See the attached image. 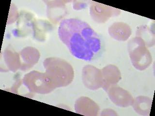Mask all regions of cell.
<instances>
[{
    "mask_svg": "<svg viewBox=\"0 0 155 116\" xmlns=\"http://www.w3.org/2000/svg\"><path fill=\"white\" fill-rule=\"evenodd\" d=\"M128 52L133 66L142 71L149 67L152 63V56L144 41L137 36L128 44Z\"/></svg>",
    "mask_w": 155,
    "mask_h": 116,
    "instance_id": "cell-2",
    "label": "cell"
},
{
    "mask_svg": "<svg viewBox=\"0 0 155 116\" xmlns=\"http://www.w3.org/2000/svg\"><path fill=\"white\" fill-rule=\"evenodd\" d=\"M116 31L114 34L115 39L119 41H126L131 34L130 27L125 23L118 22L115 24Z\"/></svg>",
    "mask_w": 155,
    "mask_h": 116,
    "instance_id": "cell-5",
    "label": "cell"
},
{
    "mask_svg": "<svg viewBox=\"0 0 155 116\" xmlns=\"http://www.w3.org/2000/svg\"><path fill=\"white\" fill-rule=\"evenodd\" d=\"M58 33L61 41L77 59L91 61L101 51V38L88 23L81 19H64Z\"/></svg>",
    "mask_w": 155,
    "mask_h": 116,
    "instance_id": "cell-1",
    "label": "cell"
},
{
    "mask_svg": "<svg viewBox=\"0 0 155 116\" xmlns=\"http://www.w3.org/2000/svg\"><path fill=\"white\" fill-rule=\"evenodd\" d=\"M117 90L118 92L117 94V97L114 101L117 105L123 108L132 105L134 99L127 91L121 88H117Z\"/></svg>",
    "mask_w": 155,
    "mask_h": 116,
    "instance_id": "cell-4",
    "label": "cell"
},
{
    "mask_svg": "<svg viewBox=\"0 0 155 116\" xmlns=\"http://www.w3.org/2000/svg\"><path fill=\"white\" fill-rule=\"evenodd\" d=\"M133 107L135 111L142 115H149L151 108L152 100L147 97L139 96L133 101Z\"/></svg>",
    "mask_w": 155,
    "mask_h": 116,
    "instance_id": "cell-3",
    "label": "cell"
}]
</instances>
